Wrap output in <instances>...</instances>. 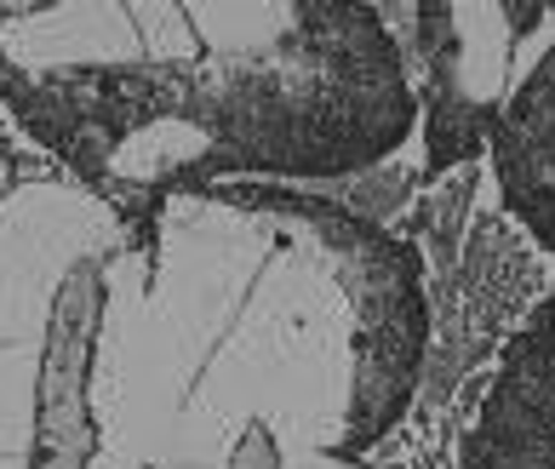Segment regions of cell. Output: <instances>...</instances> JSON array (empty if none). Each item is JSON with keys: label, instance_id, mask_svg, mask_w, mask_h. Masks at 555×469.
I'll list each match as a JSON object with an SVG mask.
<instances>
[{"label": "cell", "instance_id": "6da1fadb", "mask_svg": "<svg viewBox=\"0 0 555 469\" xmlns=\"http://www.w3.org/2000/svg\"><path fill=\"white\" fill-rule=\"evenodd\" d=\"M464 469H555V292L527 315L476 390Z\"/></svg>", "mask_w": 555, "mask_h": 469}, {"label": "cell", "instance_id": "7a4b0ae2", "mask_svg": "<svg viewBox=\"0 0 555 469\" xmlns=\"http://www.w3.org/2000/svg\"><path fill=\"white\" fill-rule=\"evenodd\" d=\"M499 183L532 240L555 252V52L532 69L499 127Z\"/></svg>", "mask_w": 555, "mask_h": 469}]
</instances>
